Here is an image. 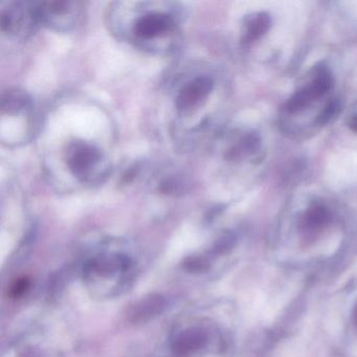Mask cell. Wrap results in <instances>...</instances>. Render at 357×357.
Listing matches in <instances>:
<instances>
[{"label":"cell","mask_w":357,"mask_h":357,"mask_svg":"<svg viewBox=\"0 0 357 357\" xmlns=\"http://www.w3.org/2000/svg\"><path fill=\"white\" fill-rule=\"evenodd\" d=\"M271 26V18L266 13H255L244 22L243 43H250L262 37Z\"/></svg>","instance_id":"7"},{"label":"cell","mask_w":357,"mask_h":357,"mask_svg":"<svg viewBox=\"0 0 357 357\" xmlns=\"http://www.w3.org/2000/svg\"><path fill=\"white\" fill-rule=\"evenodd\" d=\"M333 87V78L326 68H317L312 78L305 86L301 87L286 103L289 114L302 112L312 102L321 99Z\"/></svg>","instance_id":"5"},{"label":"cell","mask_w":357,"mask_h":357,"mask_svg":"<svg viewBox=\"0 0 357 357\" xmlns=\"http://www.w3.org/2000/svg\"><path fill=\"white\" fill-rule=\"evenodd\" d=\"M348 125L353 131L357 132V110L349 116Z\"/></svg>","instance_id":"10"},{"label":"cell","mask_w":357,"mask_h":357,"mask_svg":"<svg viewBox=\"0 0 357 357\" xmlns=\"http://www.w3.org/2000/svg\"><path fill=\"white\" fill-rule=\"evenodd\" d=\"M354 317H355V321H357V306H356V308H355Z\"/></svg>","instance_id":"11"},{"label":"cell","mask_w":357,"mask_h":357,"mask_svg":"<svg viewBox=\"0 0 357 357\" xmlns=\"http://www.w3.org/2000/svg\"><path fill=\"white\" fill-rule=\"evenodd\" d=\"M41 24L58 31L76 28L83 18V3L78 1H37Z\"/></svg>","instance_id":"4"},{"label":"cell","mask_w":357,"mask_h":357,"mask_svg":"<svg viewBox=\"0 0 357 357\" xmlns=\"http://www.w3.org/2000/svg\"><path fill=\"white\" fill-rule=\"evenodd\" d=\"M178 32V20L166 10H143L133 22V38L142 47L155 50L158 43L174 38Z\"/></svg>","instance_id":"1"},{"label":"cell","mask_w":357,"mask_h":357,"mask_svg":"<svg viewBox=\"0 0 357 357\" xmlns=\"http://www.w3.org/2000/svg\"><path fill=\"white\" fill-rule=\"evenodd\" d=\"M340 110V103L337 99H331L326 103L321 112L317 118V123L319 126H324L328 124L332 119L337 116Z\"/></svg>","instance_id":"9"},{"label":"cell","mask_w":357,"mask_h":357,"mask_svg":"<svg viewBox=\"0 0 357 357\" xmlns=\"http://www.w3.org/2000/svg\"><path fill=\"white\" fill-rule=\"evenodd\" d=\"M66 165L75 177L86 183H93L105 174L101 150L91 143L74 142L66 152Z\"/></svg>","instance_id":"2"},{"label":"cell","mask_w":357,"mask_h":357,"mask_svg":"<svg viewBox=\"0 0 357 357\" xmlns=\"http://www.w3.org/2000/svg\"><path fill=\"white\" fill-rule=\"evenodd\" d=\"M329 219V213L324 206H314L307 211L305 225L309 229H317L325 225Z\"/></svg>","instance_id":"8"},{"label":"cell","mask_w":357,"mask_h":357,"mask_svg":"<svg viewBox=\"0 0 357 357\" xmlns=\"http://www.w3.org/2000/svg\"><path fill=\"white\" fill-rule=\"evenodd\" d=\"M0 24L3 33L17 38H26L34 34L41 24L37 1L3 3Z\"/></svg>","instance_id":"3"},{"label":"cell","mask_w":357,"mask_h":357,"mask_svg":"<svg viewBox=\"0 0 357 357\" xmlns=\"http://www.w3.org/2000/svg\"><path fill=\"white\" fill-rule=\"evenodd\" d=\"M214 89V81L208 76H196L188 81L176 96V108L183 114L197 110Z\"/></svg>","instance_id":"6"}]
</instances>
